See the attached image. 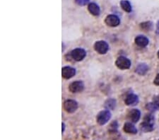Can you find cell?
Listing matches in <instances>:
<instances>
[{
	"mask_svg": "<svg viewBox=\"0 0 159 140\" xmlns=\"http://www.w3.org/2000/svg\"><path fill=\"white\" fill-rule=\"evenodd\" d=\"M153 122L154 118L152 115H147L143 123L141 124V129L144 132H149L153 130Z\"/></svg>",
	"mask_w": 159,
	"mask_h": 140,
	"instance_id": "6da1fadb",
	"label": "cell"
},
{
	"mask_svg": "<svg viewBox=\"0 0 159 140\" xmlns=\"http://www.w3.org/2000/svg\"><path fill=\"white\" fill-rule=\"evenodd\" d=\"M111 118V113L109 110H104L100 112L96 117V120L100 125H104L108 123Z\"/></svg>",
	"mask_w": 159,
	"mask_h": 140,
	"instance_id": "7a4b0ae2",
	"label": "cell"
},
{
	"mask_svg": "<svg viewBox=\"0 0 159 140\" xmlns=\"http://www.w3.org/2000/svg\"><path fill=\"white\" fill-rule=\"evenodd\" d=\"M71 57L76 62H80L83 60L86 56V52L82 48H76L73 50L70 53Z\"/></svg>",
	"mask_w": 159,
	"mask_h": 140,
	"instance_id": "3957f363",
	"label": "cell"
},
{
	"mask_svg": "<svg viewBox=\"0 0 159 140\" xmlns=\"http://www.w3.org/2000/svg\"><path fill=\"white\" fill-rule=\"evenodd\" d=\"M94 49L99 54L104 55L108 51L109 45L106 41L99 40V41L96 42V43L94 44Z\"/></svg>",
	"mask_w": 159,
	"mask_h": 140,
	"instance_id": "277c9868",
	"label": "cell"
},
{
	"mask_svg": "<svg viewBox=\"0 0 159 140\" xmlns=\"http://www.w3.org/2000/svg\"><path fill=\"white\" fill-rule=\"evenodd\" d=\"M115 65L120 70H128L131 67V61L127 57L121 56L117 58Z\"/></svg>",
	"mask_w": 159,
	"mask_h": 140,
	"instance_id": "5b68a950",
	"label": "cell"
},
{
	"mask_svg": "<svg viewBox=\"0 0 159 140\" xmlns=\"http://www.w3.org/2000/svg\"><path fill=\"white\" fill-rule=\"evenodd\" d=\"M105 23L110 27H116L119 25L120 24V18L115 14H110L107 15L106 19H105Z\"/></svg>",
	"mask_w": 159,
	"mask_h": 140,
	"instance_id": "8992f818",
	"label": "cell"
},
{
	"mask_svg": "<svg viewBox=\"0 0 159 140\" xmlns=\"http://www.w3.org/2000/svg\"><path fill=\"white\" fill-rule=\"evenodd\" d=\"M64 108L69 113H72L78 108L77 102L74 100H66L64 103Z\"/></svg>",
	"mask_w": 159,
	"mask_h": 140,
	"instance_id": "52a82bcc",
	"label": "cell"
},
{
	"mask_svg": "<svg viewBox=\"0 0 159 140\" xmlns=\"http://www.w3.org/2000/svg\"><path fill=\"white\" fill-rule=\"evenodd\" d=\"M84 85L82 81H74L69 86V90H70L71 93H79L81 92L84 90Z\"/></svg>",
	"mask_w": 159,
	"mask_h": 140,
	"instance_id": "ba28073f",
	"label": "cell"
},
{
	"mask_svg": "<svg viewBox=\"0 0 159 140\" xmlns=\"http://www.w3.org/2000/svg\"><path fill=\"white\" fill-rule=\"evenodd\" d=\"M141 117V112L137 109H132L127 114V118L132 123H136L139 120Z\"/></svg>",
	"mask_w": 159,
	"mask_h": 140,
	"instance_id": "9c48e42d",
	"label": "cell"
},
{
	"mask_svg": "<svg viewBox=\"0 0 159 140\" xmlns=\"http://www.w3.org/2000/svg\"><path fill=\"white\" fill-rule=\"evenodd\" d=\"M75 75L76 70L74 68L71 67H65L61 70V75H62V77L66 79L72 78Z\"/></svg>",
	"mask_w": 159,
	"mask_h": 140,
	"instance_id": "30bf717a",
	"label": "cell"
},
{
	"mask_svg": "<svg viewBox=\"0 0 159 140\" xmlns=\"http://www.w3.org/2000/svg\"><path fill=\"white\" fill-rule=\"evenodd\" d=\"M125 103L127 106H135L139 103V98L134 93H130L127 96Z\"/></svg>",
	"mask_w": 159,
	"mask_h": 140,
	"instance_id": "8fae6325",
	"label": "cell"
},
{
	"mask_svg": "<svg viewBox=\"0 0 159 140\" xmlns=\"http://www.w3.org/2000/svg\"><path fill=\"white\" fill-rule=\"evenodd\" d=\"M88 10L90 14L96 16H99L100 13H101V9H100L99 6L95 2H90L88 5Z\"/></svg>",
	"mask_w": 159,
	"mask_h": 140,
	"instance_id": "7c38bea8",
	"label": "cell"
},
{
	"mask_svg": "<svg viewBox=\"0 0 159 140\" xmlns=\"http://www.w3.org/2000/svg\"><path fill=\"white\" fill-rule=\"evenodd\" d=\"M134 41L136 45L141 47H144L147 46L148 42H149L148 38L145 36H143V35H139V36L136 37Z\"/></svg>",
	"mask_w": 159,
	"mask_h": 140,
	"instance_id": "4fadbf2b",
	"label": "cell"
},
{
	"mask_svg": "<svg viewBox=\"0 0 159 140\" xmlns=\"http://www.w3.org/2000/svg\"><path fill=\"white\" fill-rule=\"evenodd\" d=\"M123 130L128 134H136L137 133V129L136 128V127L132 124V123H129V122L124 124Z\"/></svg>",
	"mask_w": 159,
	"mask_h": 140,
	"instance_id": "5bb4252c",
	"label": "cell"
},
{
	"mask_svg": "<svg viewBox=\"0 0 159 140\" xmlns=\"http://www.w3.org/2000/svg\"><path fill=\"white\" fill-rule=\"evenodd\" d=\"M148 70V67L147 64H139L136 68V73L139 75H144Z\"/></svg>",
	"mask_w": 159,
	"mask_h": 140,
	"instance_id": "9a60e30c",
	"label": "cell"
},
{
	"mask_svg": "<svg viewBox=\"0 0 159 140\" xmlns=\"http://www.w3.org/2000/svg\"><path fill=\"white\" fill-rule=\"evenodd\" d=\"M120 6H121V8L124 10L125 11H126L127 13H130L132 11V5H131L130 2L128 1V0H121V1H120Z\"/></svg>",
	"mask_w": 159,
	"mask_h": 140,
	"instance_id": "2e32d148",
	"label": "cell"
},
{
	"mask_svg": "<svg viewBox=\"0 0 159 140\" xmlns=\"http://www.w3.org/2000/svg\"><path fill=\"white\" fill-rule=\"evenodd\" d=\"M115 106H116V101L112 98L107 100L106 103H105V107L107 110H113L115 108Z\"/></svg>",
	"mask_w": 159,
	"mask_h": 140,
	"instance_id": "e0dca14e",
	"label": "cell"
},
{
	"mask_svg": "<svg viewBox=\"0 0 159 140\" xmlns=\"http://www.w3.org/2000/svg\"><path fill=\"white\" fill-rule=\"evenodd\" d=\"M146 108H147V110H148L151 112H154V111H156L157 110H158L159 105H158L157 103H154V102H153V103H148L147 106H146Z\"/></svg>",
	"mask_w": 159,
	"mask_h": 140,
	"instance_id": "ac0fdd59",
	"label": "cell"
},
{
	"mask_svg": "<svg viewBox=\"0 0 159 140\" xmlns=\"http://www.w3.org/2000/svg\"><path fill=\"white\" fill-rule=\"evenodd\" d=\"M152 25L153 24L151 21H147V22H143L142 24H140V27L142 28V29H143L146 31L147 30H150L152 28Z\"/></svg>",
	"mask_w": 159,
	"mask_h": 140,
	"instance_id": "d6986e66",
	"label": "cell"
},
{
	"mask_svg": "<svg viewBox=\"0 0 159 140\" xmlns=\"http://www.w3.org/2000/svg\"><path fill=\"white\" fill-rule=\"evenodd\" d=\"M75 2L79 6H86L87 4H89L90 0H75Z\"/></svg>",
	"mask_w": 159,
	"mask_h": 140,
	"instance_id": "ffe728a7",
	"label": "cell"
},
{
	"mask_svg": "<svg viewBox=\"0 0 159 140\" xmlns=\"http://www.w3.org/2000/svg\"><path fill=\"white\" fill-rule=\"evenodd\" d=\"M153 83H154L156 85L159 86V74H158V75H157V76H156V79H154V81H153Z\"/></svg>",
	"mask_w": 159,
	"mask_h": 140,
	"instance_id": "44dd1931",
	"label": "cell"
},
{
	"mask_svg": "<svg viewBox=\"0 0 159 140\" xmlns=\"http://www.w3.org/2000/svg\"><path fill=\"white\" fill-rule=\"evenodd\" d=\"M153 102L156 103H157L158 105H159V95L156 96L154 98H153Z\"/></svg>",
	"mask_w": 159,
	"mask_h": 140,
	"instance_id": "7402d4cb",
	"label": "cell"
},
{
	"mask_svg": "<svg viewBox=\"0 0 159 140\" xmlns=\"http://www.w3.org/2000/svg\"><path fill=\"white\" fill-rule=\"evenodd\" d=\"M156 34L159 35V21H158L157 24H156Z\"/></svg>",
	"mask_w": 159,
	"mask_h": 140,
	"instance_id": "603a6c76",
	"label": "cell"
},
{
	"mask_svg": "<svg viewBox=\"0 0 159 140\" xmlns=\"http://www.w3.org/2000/svg\"><path fill=\"white\" fill-rule=\"evenodd\" d=\"M61 124H62V130H61V132H62V133H64V132H65V124L64 123H62Z\"/></svg>",
	"mask_w": 159,
	"mask_h": 140,
	"instance_id": "cb8c5ba5",
	"label": "cell"
},
{
	"mask_svg": "<svg viewBox=\"0 0 159 140\" xmlns=\"http://www.w3.org/2000/svg\"><path fill=\"white\" fill-rule=\"evenodd\" d=\"M158 57L159 58V51L158 52Z\"/></svg>",
	"mask_w": 159,
	"mask_h": 140,
	"instance_id": "d4e9b609",
	"label": "cell"
}]
</instances>
